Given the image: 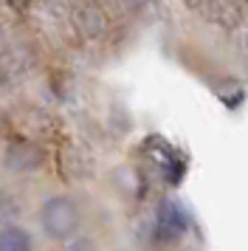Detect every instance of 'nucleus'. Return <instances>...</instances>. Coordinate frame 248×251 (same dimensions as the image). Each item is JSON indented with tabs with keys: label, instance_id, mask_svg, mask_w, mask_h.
<instances>
[{
	"label": "nucleus",
	"instance_id": "nucleus-1",
	"mask_svg": "<svg viewBox=\"0 0 248 251\" xmlns=\"http://www.w3.org/2000/svg\"><path fill=\"white\" fill-rule=\"evenodd\" d=\"M40 226L51 240H74L79 231V206L68 195H51L40 209Z\"/></svg>",
	"mask_w": 248,
	"mask_h": 251
},
{
	"label": "nucleus",
	"instance_id": "nucleus-2",
	"mask_svg": "<svg viewBox=\"0 0 248 251\" xmlns=\"http://www.w3.org/2000/svg\"><path fill=\"white\" fill-rule=\"evenodd\" d=\"M0 251H34V237L17 223L0 226Z\"/></svg>",
	"mask_w": 248,
	"mask_h": 251
},
{
	"label": "nucleus",
	"instance_id": "nucleus-4",
	"mask_svg": "<svg viewBox=\"0 0 248 251\" xmlns=\"http://www.w3.org/2000/svg\"><path fill=\"white\" fill-rule=\"evenodd\" d=\"M158 223H161V228H169V231H180V228H183V220H180L175 203H164L161 206V212H158Z\"/></svg>",
	"mask_w": 248,
	"mask_h": 251
},
{
	"label": "nucleus",
	"instance_id": "nucleus-3",
	"mask_svg": "<svg viewBox=\"0 0 248 251\" xmlns=\"http://www.w3.org/2000/svg\"><path fill=\"white\" fill-rule=\"evenodd\" d=\"M9 167L14 170H34V167H40V161H43V152L31 144H17V147H9Z\"/></svg>",
	"mask_w": 248,
	"mask_h": 251
},
{
	"label": "nucleus",
	"instance_id": "nucleus-5",
	"mask_svg": "<svg viewBox=\"0 0 248 251\" xmlns=\"http://www.w3.org/2000/svg\"><path fill=\"white\" fill-rule=\"evenodd\" d=\"M71 251H93V246H90L88 240H76V243L71 246Z\"/></svg>",
	"mask_w": 248,
	"mask_h": 251
}]
</instances>
